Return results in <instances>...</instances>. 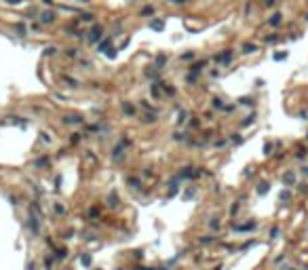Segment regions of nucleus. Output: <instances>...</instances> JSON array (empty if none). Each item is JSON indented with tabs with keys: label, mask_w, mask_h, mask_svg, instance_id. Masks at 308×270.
<instances>
[{
	"label": "nucleus",
	"mask_w": 308,
	"mask_h": 270,
	"mask_svg": "<svg viewBox=\"0 0 308 270\" xmlns=\"http://www.w3.org/2000/svg\"><path fill=\"white\" fill-rule=\"evenodd\" d=\"M171 2H175V4H184L186 0H171Z\"/></svg>",
	"instance_id": "nucleus-27"
},
{
	"label": "nucleus",
	"mask_w": 308,
	"mask_h": 270,
	"mask_svg": "<svg viewBox=\"0 0 308 270\" xmlns=\"http://www.w3.org/2000/svg\"><path fill=\"white\" fill-rule=\"evenodd\" d=\"M101 36H104V28L101 25H93V30L89 32V42H99Z\"/></svg>",
	"instance_id": "nucleus-1"
},
{
	"label": "nucleus",
	"mask_w": 308,
	"mask_h": 270,
	"mask_svg": "<svg viewBox=\"0 0 308 270\" xmlns=\"http://www.w3.org/2000/svg\"><path fill=\"white\" fill-rule=\"evenodd\" d=\"M40 19H42V24H51V21L55 19V13H53V11H45V13H40Z\"/></svg>",
	"instance_id": "nucleus-2"
},
{
	"label": "nucleus",
	"mask_w": 308,
	"mask_h": 270,
	"mask_svg": "<svg viewBox=\"0 0 308 270\" xmlns=\"http://www.w3.org/2000/svg\"><path fill=\"white\" fill-rule=\"evenodd\" d=\"M270 236L276 238V236H279V228H272V230H270Z\"/></svg>",
	"instance_id": "nucleus-19"
},
{
	"label": "nucleus",
	"mask_w": 308,
	"mask_h": 270,
	"mask_svg": "<svg viewBox=\"0 0 308 270\" xmlns=\"http://www.w3.org/2000/svg\"><path fill=\"white\" fill-rule=\"evenodd\" d=\"M4 2H6V4H19L21 0H4Z\"/></svg>",
	"instance_id": "nucleus-25"
},
{
	"label": "nucleus",
	"mask_w": 308,
	"mask_h": 270,
	"mask_svg": "<svg viewBox=\"0 0 308 270\" xmlns=\"http://www.w3.org/2000/svg\"><path fill=\"white\" fill-rule=\"evenodd\" d=\"M217 61H220V63H228V61H230V59H232V51H224V53H222V55H217Z\"/></svg>",
	"instance_id": "nucleus-3"
},
{
	"label": "nucleus",
	"mask_w": 308,
	"mask_h": 270,
	"mask_svg": "<svg viewBox=\"0 0 308 270\" xmlns=\"http://www.w3.org/2000/svg\"><path fill=\"white\" fill-rule=\"evenodd\" d=\"M63 122H70V125H74V122H83V118H78V116H66V118H63Z\"/></svg>",
	"instance_id": "nucleus-9"
},
{
	"label": "nucleus",
	"mask_w": 308,
	"mask_h": 270,
	"mask_svg": "<svg viewBox=\"0 0 308 270\" xmlns=\"http://www.w3.org/2000/svg\"><path fill=\"white\" fill-rule=\"evenodd\" d=\"M232 141H234V144H241V135H232Z\"/></svg>",
	"instance_id": "nucleus-24"
},
{
	"label": "nucleus",
	"mask_w": 308,
	"mask_h": 270,
	"mask_svg": "<svg viewBox=\"0 0 308 270\" xmlns=\"http://www.w3.org/2000/svg\"><path fill=\"white\" fill-rule=\"evenodd\" d=\"M165 55H158V57H156V66H158V68H160V66H163V63H165Z\"/></svg>",
	"instance_id": "nucleus-17"
},
{
	"label": "nucleus",
	"mask_w": 308,
	"mask_h": 270,
	"mask_svg": "<svg viewBox=\"0 0 308 270\" xmlns=\"http://www.w3.org/2000/svg\"><path fill=\"white\" fill-rule=\"evenodd\" d=\"M281 199H283V200L289 199V192H287V190H285V192H281Z\"/></svg>",
	"instance_id": "nucleus-23"
},
{
	"label": "nucleus",
	"mask_w": 308,
	"mask_h": 270,
	"mask_svg": "<svg viewBox=\"0 0 308 270\" xmlns=\"http://www.w3.org/2000/svg\"><path fill=\"white\" fill-rule=\"evenodd\" d=\"M152 13H154L152 6H146V9H142V15H143V17H148V15H152Z\"/></svg>",
	"instance_id": "nucleus-12"
},
{
	"label": "nucleus",
	"mask_w": 308,
	"mask_h": 270,
	"mask_svg": "<svg viewBox=\"0 0 308 270\" xmlns=\"http://www.w3.org/2000/svg\"><path fill=\"white\" fill-rule=\"evenodd\" d=\"M264 4H266V6H270V4H274V0H264Z\"/></svg>",
	"instance_id": "nucleus-26"
},
{
	"label": "nucleus",
	"mask_w": 308,
	"mask_h": 270,
	"mask_svg": "<svg viewBox=\"0 0 308 270\" xmlns=\"http://www.w3.org/2000/svg\"><path fill=\"white\" fill-rule=\"evenodd\" d=\"M45 2H47V4H51V2H53V0H45Z\"/></svg>",
	"instance_id": "nucleus-29"
},
{
	"label": "nucleus",
	"mask_w": 308,
	"mask_h": 270,
	"mask_svg": "<svg viewBox=\"0 0 308 270\" xmlns=\"http://www.w3.org/2000/svg\"><path fill=\"white\" fill-rule=\"evenodd\" d=\"M213 106H215V108H222L224 104H222V99H213Z\"/></svg>",
	"instance_id": "nucleus-21"
},
{
	"label": "nucleus",
	"mask_w": 308,
	"mask_h": 270,
	"mask_svg": "<svg viewBox=\"0 0 308 270\" xmlns=\"http://www.w3.org/2000/svg\"><path fill=\"white\" fill-rule=\"evenodd\" d=\"M302 171H304V173H306V175H308V167H304V169H302Z\"/></svg>",
	"instance_id": "nucleus-28"
},
{
	"label": "nucleus",
	"mask_w": 308,
	"mask_h": 270,
	"mask_svg": "<svg viewBox=\"0 0 308 270\" xmlns=\"http://www.w3.org/2000/svg\"><path fill=\"white\" fill-rule=\"evenodd\" d=\"M287 57V53H274V61H283Z\"/></svg>",
	"instance_id": "nucleus-15"
},
{
	"label": "nucleus",
	"mask_w": 308,
	"mask_h": 270,
	"mask_svg": "<svg viewBox=\"0 0 308 270\" xmlns=\"http://www.w3.org/2000/svg\"><path fill=\"white\" fill-rule=\"evenodd\" d=\"M150 28L156 30V32H160V30L165 28V24H163V19H154V21H150Z\"/></svg>",
	"instance_id": "nucleus-7"
},
{
	"label": "nucleus",
	"mask_w": 308,
	"mask_h": 270,
	"mask_svg": "<svg viewBox=\"0 0 308 270\" xmlns=\"http://www.w3.org/2000/svg\"><path fill=\"white\" fill-rule=\"evenodd\" d=\"M108 49H110V40H101V42H97V51L99 53H108Z\"/></svg>",
	"instance_id": "nucleus-5"
},
{
	"label": "nucleus",
	"mask_w": 308,
	"mask_h": 270,
	"mask_svg": "<svg viewBox=\"0 0 308 270\" xmlns=\"http://www.w3.org/2000/svg\"><path fill=\"white\" fill-rule=\"evenodd\" d=\"M268 190H270V186H268V184H260V186H258V194H266Z\"/></svg>",
	"instance_id": "nucleus-10"
},
{
	"label": "nucleus",
	"mask_w": 308,
	"mask_h": 270,
	"mask_svg": "<svg viewBox=\"0 0 308 270\" xmlns=\"http://www.w3.org/2000/svg\"><path fill=\"white\" fill-rule=\"evenodd\" d=\"M55 53H57V49L55 47H47L45 49V55H55Z\"/></svg>",
	"instance_id": "nucleus-14"
},
{
	"label": "nucleus",
	"mask_w": 308,
	"mask_h": 270,
	"mask_svg": "<svg viewBox=\"0 0 308 270\" xmlns=\"http://www.w3.org/2000/svg\"><path fill=\"white\" fill-rule=\"evenodd\" d=\"M283 182L287 184V186H293V184H296V175H293L291 171H287V173L283 175Z\"/></svg>",
	"instance_id": "nucleus-4"
},
{
	"label": "nucleus",
	"mask_w": 308,
	"mask_h": 270,
	"mask_svg": "<svg viewBox=\"0 0 308 270\" xmlns=\"http://www.w3.org/2000/svg\"><path fill=\"white\" fill-rule=\"evenodd\" d=\"M15 30H17V34H19V36H28V34H25V28H24L21 24H17V25H15Z\"/></svg>",
	"instance_id": "nucleus-11"
},
{
	"label": "nucleus",
	"mask_w": 308,
	"mask_h": 270,
	"mask_svg": "<svg viewBox=\"0 0 308 270\" xmlns=\"http://www.w3.org/2000/svg\"><path fill=\"white\" fill-rule=\"evenodd\" d=\"M270 150H272V146H270V144H266V146H264V152L270 154Z\"/></svg>",
	"instance_id": "nucleus-22"
},
{
	"label": "nucleus",
	"mask_w": 308,
	"mask_h": 270,
	"mask_svg": "<svg viewBox=\"0 0 308 270\" xmlns=\"http://www.w3.org/2000/svg\"><path fill=\"white\" fill-rule=\"evenodd\" d=\"M255 49H258L255 45H251V42H247V45H243V53H247V55H249V53H253Z\"/></svg>",
	"instance_id": "nucleus-8"
},
{
	"label": "nucleus",
	"mask_w": 308,
	"mask_h": 270,
	"mask_svg": "<svg viewBox=\"0 0 308 270\" xmlns=\"http://www.w3.org/2000/svg\"><path fill=\"white\" fill-rule=\"evenodd\" d=\"M122 108H125V114H129V116H131V114H135V110H133V108H131L129 104H125Z\"/></svg>",
	"instance_id": "nucleus-16"
},
{
	"label": "nucleus",
	"mask_w": 308,
	"mask_h": 270,
	"mask_svg": "<svg viewBox=\"0 0 308 270\" xmlns=\"http://www.w3.org/2000/svg\"><path fill=\"white\" fill-rule=\"evenodd\" d=\"M80 262H83L84 266H89V264H91V258H89V255H84V258H80Z\"/></svg>",
	"instance_id": "nucleus-18"
},
{
	"label": "nucleus",
	"mask_w": 308,
	"mask_h": 270,
	"mask_svg": "<svg viewBox=\"0 0 308 270\" xmlns=\"http://www.w3.org/2000/svg\"><path fill=\"white\" fill-rule=\"evenodd\" d=\"M281 21H283V15H281V13H274L272 17L268 19V24H270V25H279Z\"/></svg>",
	"instance_id": "nucleus-6"
},
{
	"label": "nucleus",
	"mask_w": 308,
	"mask_h": 270,
	"mask_svg": "<svg viewBox=\"0 0 308 270\" xmlns=\"http://www.w3.org/2000/svg\"><path fill=\"white\" fill-rule=\"evenodd\" d=\"M186 116H188V114H186V112H182V114H179V118H178V122H184V120H186Z\"/></svg>",
	"instance_id": "nucleus-20"
},
{
	"label": "nucleus",
	"mask_w": 308,
	"mask_h": 270,
	"mask_svg": "<svg viewBox=\"0 0 308 270\" xmlns=\"http://www.w3.org/2000/svg\"><path fill=\"white\" fill-rule=\"evenodd\" d=\"M80 19H83V21H93V15H91V13H83Z\"/></svg>",
	"instance_id": "nucleus-13"
}]
</instances>
